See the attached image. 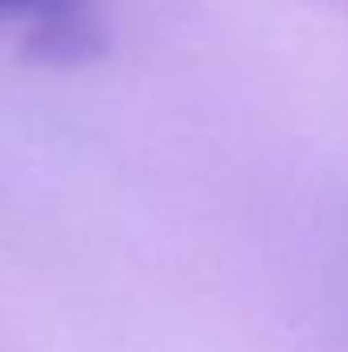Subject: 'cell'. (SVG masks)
Returning a JSON list of instances; mask_svg holds the SVG:
<instances>
[{"label":"cell","mask_w":348,"mask_h":352,"mask_svg":"<svg viewBox=\"0 0 348 352\" xmlns=\"http://www.w3.org/2000/svg\"><path fill=\"white\" fill-rule=\"evenodd\" d=\"M0 29L41 58L78 62L98 50V0H0Z\"/></svg>","instance_id":"1"}]
</instances>
